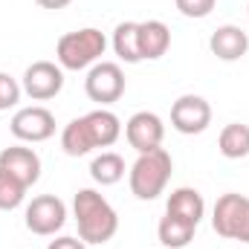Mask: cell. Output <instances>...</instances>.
I'll return each instance as SVG.
<instances>
[{
    "mask_svg": "<svg viewBox=\"0 0 249 249\" xmlns=\"http://www.w3.org/2000/svg\"><path fill=\"white\" fill-rule=\"evenodd\" d=\"M72 214L78 223V238L84 244H107L119 232V214L116 209L96 191V188H81L72 197Z\"/></svg>",
    "mask_w": 249,
    "mask_h": 249,
    "instance_id": "cell-1",
    "label": "cell"
},
{
    "mask_svg": "<svg viewBox=\"0 0 249 249\" xmlns=\"http://www.w3.org/2000/svg\"><path fill=\"white\" fill-rule=\"evenodd\" d=\"M171 171H174V160L165 148H157V151H148V154H139L136 162L130 165L127 171V183H130V194L136 200H157L168 180H171Z\"/></svg>",
    "mask_w": 249,
    "mask_h": 249,
    "instance_id": "cell-2",
    "label": "cell"
},
{
    "mask_svg": "<svg viewBox=\"0 0 249 249\" xmlns=\"http://www.w3.org/2000/svg\"><path fill=\"white\" fill-rule=\"evenodd\" d=\"M107 50V38L102 29L96 26H84L75 32H67L55 44V61L61 64V70H90L93 64L102 61Z\"/></svg>",
    "mask_w": 249,
    "mask_h": 249,
    "instance_id": "cell-3",
    "label": "cell"
},
{
    "mask_svg": "<svg viewBox=\"0 0 249 249\" xmlns=\"http://www.w3.org/2000/svg\"><path fill=\"white\" fill-rule=\"evenodd\" d=\"M84 93L90 102L99 107H107L124 96V72L116 61H99L87 70L84 78Z\"/></svg>",
    "mask_w": 249,
    "mask_h": 249,
    "instance_id": "cell-4",
    "label": "cell"
},
{
    "mask_svg": "<svg viewBox=\"0 0 249 249\" xmlns=\"http://www.w3.org/2000/svg\"><path fill=\"white\" fill-rule=\"evenodd\" d=\"M26 229L32 235H41V238H50L55 232H61L64 223H67V206H64L61 197L55 194H41V197H32V203L26 206Z\"/></svg>",
    "mask_w": 249,
    "mask_h": 249,
    "instance_id": "cell-5",
    "label": "cell"
},
{
    "mask_svg": "<svg viewBox=\"0 0 249 249\" xmlns=\"http://www.w3.org/2000/svg\"><path fill=\"white\" fill-rule=\"evenodd\" d=\"M23 93L32 102H50L64 90V70L55 61H35L26 67L23 81H20Z\"/></svg>",
    "mask_w": 249,
    "mask_h": 249,
    "instance_id": "cell-6",
    "label": "cell"
},
{
    "mask_svg": "<svg viewBox=\"0 0 249 249\" xmlns=\"http://www.w3.org/2000/svg\"><path fill=\"white\" fill-rule=\"evenodd\" d=\"M9 130L20 142H47L55 133V116L41 105L20 107V110H15V116L9 122Z\"/></svg>",
    "mask_w": 249,
    "mask_h": 249,
    "instance_id": "cell-7",
    "label": "cell"
},
{
    "mask_svg": "<svg viewBox=\"0 0 249 249\" xmlns=\"http://www.w3.org/2000/svg\"><path fill=\"white\" fill-rule=\"evenodd\" d=\"M209 124H212V105L203 96L186 93L171 105V127L177 133L194 136V133H203Z\"/></svg>",
    "mask_w": 249,
    "mask_h": 249,
    "instance_id": "cell-8",
    "label": "cell"
},
{
    "mask_svg": "<svg viewBox=\"0 0 249 249\" xmlns=\"http://www.w3.org/2000/svg\"><path fill=\"white\" fill-rule=\"evenodd\" d=\"M124 139L127 145L136 151V154H148V151H157L162 148V139H165V124L157 113L151 110H139L133 113L127 124H124Z\"/></svg>",
    "mask_w": 249,
    "mask_h": 249,
    "instance_id": "cell-9",
    "label": "cell"
},
{
    "mask_svg": "<svg viewBox=\"0 0 249 249\" xmlns=\"http://www.w3.org/2000/svg\"><path fill=\"white\" fill-rule=\"evenodd\" d=\"M0 168L9 171L12 177H18L26 188H32L41 180V157L26 148V145H12L0 151Z\"/></svg>",
    "mask_w": 249,
    "mask_h": 249,
    "instance_id": "cell-10",
    "label": "cell"
},
{
    "mask_svg": "<svg viewBox=\"0 0 249 249\" xmlns=\"http://www.w3.org/2000/svg\"><path fill=\"white\" fill-rule=\"evenodd\" d=\"M209 50L220 61H238V58H244L249 53V35L241 26H235V23H223V26H217L212 32Z\"/></svg>",
    "mask_w": 249,
    "mask_h": 249,
    "instance_id": "cell-11",
    "label": "cell"
},
{
    "mask_svg": "<svg viewBox=\"0 0 249 249\" xmlns=\"http://www.w3.org/2000/svg\"><path fill=\"white\" fill-rule=\"evenodd\" d=\"M249 197L238 194V191H229L223 197H217L214 203V212H212V229L220 235V238H235V229H238V220L244 214V206H247Z\"/></svg>",
    "mask_w": 249,
    "mask_h": 249,
    "instance_id": "cell-12",
    "label": "cell"
},
{
    "mask_svg": "<svg viewBox=\"0 0 249 249\" xmlns=\"http://www.w3.org/2000/svg\"><path fill=\"white\" fill-rule=\"evenodd\" d=\"M171 47V29L162 20H142L139 23V53L142 61H157Z\"/></svg>",
    "mask_w": 249,
    "mask_h": 249,
    "instance_id": "cell-13",
    "label": "cell"
},
{
    "mask_svg": "<svg viewBox=\"0 0 249 249\" xmlns=\"http://www.w3.org/2000/svg\"><path fill=\"white\" fill-rule=\"evenodd\" d=\"M84 122H87V130H90L96 148H110V145H116V139L122 136V122H119V116H116L113 110H107V107L90 110V113L84 116Z\"/></svg>",
    "mask_w": 249,
    "mask_h": 249,
    "instance_id": "cell-14",
    "label": "cell"
},
{
    "mask_svg": "<svg viewBox=\"0 0 249 249\" xmlns=\"http://www.w3.org/2000/svg\"><path fill=\"white\" fill-rule=\"evenodd\" d=\"M165 212L168 214H177V217H183L188 223H200L203 220V214H206V200H203V194L197 191V188H174L171 194H168V206H165Z\"/></svg>",
    "mask_w": 249,
    "mask_h": 249,
    "instance_id": "cell-15",
    "label": "cell"
},
{
    "mask_svg": "<svg viewBox=\"0 0 249 249\" xmlns=\"http://www.w3.org/2000/svg\"><path fill=\"white\" fill-rule=\"evenodd\" d=\"M194 232H197L194 223H188V220L177 217V214H168V212H165V217H162L160 226H157L160 244L165 249H186L188 244L194 241Z\"/></svg>",
    "mask_w": 249,
    "mask_h": 249,
    "instance_id": "cell-16",
    "label": "cell"
},
{
    "mask_svg": "<svg viewBox=\"0 0 249 249\" xmlns=\"http://www.w3.org/2000/svg\"><path fill=\"white\" fill-rule=\"evenodd\" d=\"M116 58L124 64H139L142 53H139V23L136 20H124L113 29V41H110Z\"/></svg>",
    "mask_w": 249,
    "mask_h": 249,
    "instance_id": "cell-17",
    "label": "cell"
},
{
    "mask_svg": "<svg viewBox=\"0 0 249 249\" xmlns=\"http://www.w3.org/2000/svg\"><path fill=\"white\" fill-rule=\"evenodd\" d=\"M61 148H64L67 157H87V154L96 148V145H93V136H90V130H87L84 116H78V119H72V122L64 124Z\"/></svg>",
    "mask_w": 249,
    "mask_h": 249,
    "instance_id": "cell-18",
    "label": "cell"
},
{
    "mask_svg": "<svg viewBox=\"0 0 249 249\" xmlns=\"http://www.w3.org/2000/svg\"><path fill=\"white\" fill-rule=\"evenodd\" d=\"M217 148L226 160H244L249 157V124L232 122L226 124L217 136Z\"/></svg>",
    "mask_w": 249,
    "mask_h": 249,
    "instance_id": "cell-19",
    "label": "cell"
},
{
    "mask_svg": "<svg viewBox=\"0 0 249 249\" xmlns=\"http://www.w3.org/2000/svg\"><path fill=\"white\" fill-rule=\"evenodd\" d=\"M90 177L99 186H116L124 177V160L116 151H102L93 162H90Z\"/></svg>",
    "mask_w": 249,
    "mask_h": 249,
    "instance_id": "cell-20",
    "label": "cell"
},
{
    "mask_svg": "<svg viewBox=\"0 0 249 249\" xmlns=\"http://www.w3.org/2000/svg\"><path fill=\"white\" fill-rule=\"evenodd\" d=\"M26 191H29V188L23 186L18 177H12L9 171L0 168V212H12V209L23 206Z\"/></svg>",
    "mask_w": 249,
    "mask_h": 249,
    "instance_id": "cell-21",
    "label": "cell"
},
{
    "mask_svg": "<svg viewBox=\"0 0 249 249\" xmlns=\"http://www.w3.org/2000/svg\"><path fill=\"white\" fill-rule=\"evenodd\" d=\"M20 96H23V87L18 84V78H12L9 72L0 70V110H12V107H18Z\"/></svg>",
    "mask_w": 249,
    "mask_h": 249,
    "instance_id": "cell-22",
    "label": "cell"
},
{
    "mask_svg": "<svg viewBox=\"0 0 249 249\" xmlns=\"http://www.w3.org/2000/svg\"><path fill=\"white\" fill-rule=\"evenodd\" d=\"M174 3H177V12L183 18H194V20L209 18L217 6V0H174Z\"/></svg>",
    "mask_w": 249,
    "mask_h": 249,
    "instance_id": "cell-23",
    "label": "cell"
},
{
    "mask_svg": "<svg viewBox=\"0 0 249 249\" xmlns=\"http://www.w3.org/2000/svg\"><path fill=\"white\" fill-rule=\"evenodd\" d=\"M47 249H87V244H84L81 238H70V235H61V238L50 241V247H47Z\"/></svg>",
    "mask_w": 249,
    "mask_h": 249,
    "instance_id": "cell-24",
    "label": "cell"
},
{
    "mask_svg": "<svg viewBox=\"0 0 249 249\" xmlns=\"http://www.w3.org/2000/svg\"><path fill=\"white\" fill-rule=\"evenodd\" d=\"M232 241H241V244H249V200L244 206V214L238 220V229H235V238Z\"/></svg>",
    "mask_w": 249,
    "mask_h": 249,
    "instance_id": "cell-25",
    "label": "cell"
},
{
    "mask_svg": "<svg viewBox=\"0 0 249 249\" xmlns=\"http://www.w3.org/2000/svg\"><path fill=\"white\" fill-rule=\"evenodd\" d=\"M41 9H53V12H58V9H67L72 0H35Z\"/></svg>",
    "mask_w": 249,
    "mask_h": 249,
    "instance_id": "cell-26",
    "label": "cell"
},
{
    "mask_svg": "<svg viewBox=\"0 0 249 249\" xmlns=\"http://www.w3.org/2000/svg\"><path fill=\"white\" fill-rule=\"evenodd\" d=\"M247 15H249V6H247Z\"/></svg>",
    "mask_w": 249,
    "mask_h": 249,
    "instance_id": "cell-27",
    "label": "cell"
},
{
    "mask_svg": "<svg viewBox=\"0 0 249 249\" xmlns=\"http://www.w3.org/2000/svg\"><path fill=\"white\" fill-rule=\"evenodd\" d=\"M238 249H244V247H238Z\"/></svg>",
    "mask_w": 249,
    "mask_h": 249,
    "instance_id": "cell-28",
    "label": "cell"
}]
</instances>
